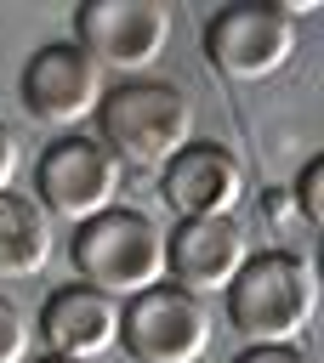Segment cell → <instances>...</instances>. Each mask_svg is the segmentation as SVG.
<instances>
[{
    "label": "cell",
    "instance_id": "cell-3",
    "mask_svg": "<svg viewBox=\"0 0 324 363\" xmlns=\"http://www.w3.org/2000/svg\"><path fill=\"white\" fill-rule=\"evenodd\" d=\"M68 261L80 272L85 289L108 295V301H131L153 284H165V233L142 216V210H102L85 227H74Z\"/></svg>",
    "mask_w": 324,
    "mask_h": 363
},
{
    "label": "cell",
    "instance_id": "cell-7",
    "mask_svg": "<svg viewBox=\"0 0 324 363\" xmlns=\"http://www.w3.org/2000/svg\"><path fill=\"white\" fill-rule=\"evenodd\" d=\"M119 346L131 363H199L210 352V312L176 284H153L119 301Z\"/></svg>",
    "mask_w": 324,
    "mask_h": 363
},
{
    "label": "cell",
    "instance_id": "cell-11",
    "mask_svg": "<svg viewBox=\"0 0 324 363\" xmlns=\"http://www.w3.org/2000/svg\"><path fill=\"white\" fill-rule=\"evenodd\" d=\"M40 340H45V357L97 363L108 346H119V301L85 284H63L40 301Z\"/></svg>",
    "mask_w": 324,
    "mask_h": 363
},
{
    "label": "cell",
    "instance_id": "cell-16",
    "mask_svg": "<svg viewBox=\"0 0 324 363\" xmlns=\"http://www.w3.org/2000/svg\"><path fill=\"white\" fill-rule=\"evenodd\" d=\"M17 164H23V153H17V136L6 130V119H0V193H11V182H17Z\"/></svg>",
    "mask_w": 324,
    "mask_h": 363
},
{
    "label": "cell",
    "instance_id": "cell-2",
    "mask_svg": "<svg viewBox=\"0 0 324 363\" xmlns=\"http://www.w3.org/2000/svg\"><path fill=\"white\" fill-rule=\"evenodd\" d=\"M318 278L290 250H261L239 267L227 284V318L244 335V346H296V335L313 323Z\"/></svg>",
    "mask_w": 324,
    "mask_h": 363
},
{
    "label": "cell",
    "instance_id": "cell-10",
    "mask_svg": "<svg viewBox=\"0 0 324 363\" xmlns=\"http://www.w3.org/2000/svg\"><path fill=\"white\" fill-rule=\"evenodd\" d=\"M159 193H165V204L176 210V221L233 216V204L244 199V164L233 159V147L193 136V142L159 170Z\"/></svg>",
    "mask_w": 324,
    "mask_h": 363
},
{
    "label": "cell",
    "instance_id": "cell-6",
    "mask_svg": "<svg viewBox=\"0 0 324 363\" xmlns=\"http://www.w3.org/2000/svg\"><path fill=\"white\" fill-rule=\"evenodd\" d=\"M119 176H125V170L108 159V147H102L97 136H57V142L34 159V204L45 210V221L85 227L91 216L114 210Z\"/></svg>",
    "mask_w": 324,
    "mask_h": 363
},
{
    "label": "cell",
    "instance_id": "cell-17",
    "mask_svg": "<svg viewBox=\"0 0 324 363\" xmlns=\"http://www.w3.org/2000/svg\"><path fill=\"white\" fill-rule=\"evenodd\" d=\"M40 363H63V357H40Z\"/></svg>",
    "mask_w": 324,
    "mask_h": 363
},
{
    "label": "cell",
    "instance_id": "cell-8",
    "mask_svg": "<svg viewBox=\"0 0 324 363\" xmlns=\"http://www.w3.org/2000/svg\"><path fill=\"white\" fill-rule=\"evenodd\" d=\"M17 91H23V108H28L34 125H45V130H74V125L97 119V102H102V91H108V79H102V68H97L74 40H51V45H40V51L28 57Z\"/></svg>",
    "mask_w": 324,
    "mask_h": 363
},
{
    "label": "cell",
    "instance_id": "cell-14",
    "mask_svg": "<svg viewBox=\"0 0 324 363\" xmlns=\"http://www.w3.org/2000/svg\"><path fill=\"white\" fill-rule=\"evenodd\" d=\"M0 363H28V318L11 295H0Z\"/></svg>",
    "mask_w": 324,
    "mask_h": 363
},
{
    "label": "cell",
    "instance_id": "cell-13",
    "mask_svg": "<svg viewBox=\"0 0 324 363\" xmlns=\"http://www.w3.org/2000/svg\"><path fill=\"white\" fill-rule=\"evenodd\" d=\"M290 204H296V216H301L307 227H324V153H313V159L296 170Z\"/></svg>",
    "mask_w": 324,
    "mask_h": 363
},
{
    "label": "cell",
    "instance_id": "cell-4",
    "mask_svg": "<svg viewBox=\"0 0 324 363\" xmlns=\"http://www.w3.org/2000/svg\"><path fill=\"white\" fill-rule=\"evenodd\" d=\"M296 51V23L279 11V0H233L205 23V62L227 85H261L273 79Z\"/></svg>",
    "mask_w": 324,
    "mask_h": 363
},
{
    "label": "cell",
    "instance_id": "cell-9",
    "mask_svg": "<svg viewBox=\"0 0 324 363\" xmlns=\"http://www.w3.org/2000/svg\"><path fill=\"white\" fill-rule=\"evenodd\" d=\"M250 233L239 227V216H210V221H176V233L165 238V284H176L182 295L205 301V295H227V284L239 278V267L250 261Z\"/></svg>",
    "mask_w": 324,
    "mask_h": 363
},
{
    "label": "cell",
    "instance_id": "cell-1",
    "mask_svg": "<svg viewBox=\"0 0 324 363\" xmlns=\"http://www.w3.org/2000/svg\"><path fill=\"white\" fill-rule=\"evenodd\" d=\"M193 96L176 79H119L97 102V142L119 170H165L193 142Z\"/></svg>",
    "mask_w": 324,
    "mask_h": 363
},
{
    "label": "cell",
    "instance_id": "cell-12",
    "mask_svg": "<svg viewBox=\"0 0 324 363\" xmlns=\"http://www.w3.org/2000/svg\"><path fill=\"white\" fill-rule=\"evenodd\" d=\"M51 267V221L28 193H0V284H28Z\"/></svg>",
    "mask_w": 324,
    "mask_h": 363
},
{
    "label": "cell",
    "instance_id": "cell-15",
    "mask_svg": "<svg viewBox=\"0 0 324 363\" xmlns=\"http://www.w3.org/2000/svg\"><path fill=\"white\" fill-rule=\"evenodd\" d=\"M233 363H313L301 346H244Z\"/></svg>",
    "mask_w": 324,
    "mask_h": 363
},
{
    "label": "cell",
    "instance_id": "cell-5",
    "mask_svg": "<svg viewBox=\"0 0 324 363\" xmlns=\"http://www.w3.org/2000/svg\"><path fill=\"white\" fill-rule=\"evenodd\" d=\"M74 45L108 74L142 79L171 45V6L159 0H85L74 11Z\"/></svg>",
    "mask_w": 324,
    "mask_h": 363
}]
</instances>
